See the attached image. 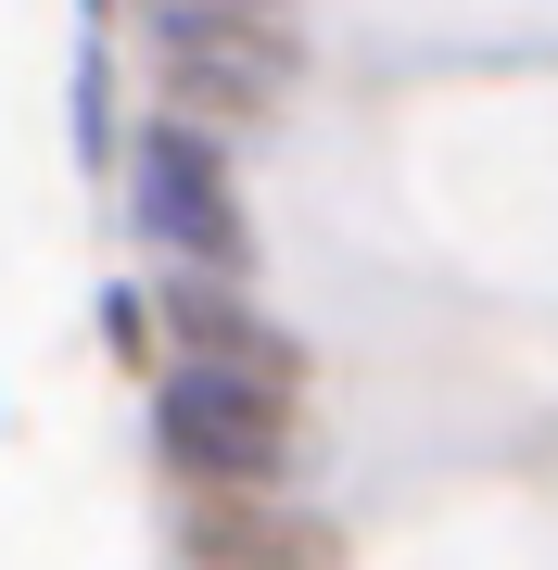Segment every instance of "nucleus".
<instances>
[{
	"label": "nucleus",
	"mask_w": 558,
	"mask_h": 570,
	"mask_svg": "<svg viewBox=\"0 0 558 570\" xmlns=\"http://www.w3.org/2000/svg\"><path fill=\"white\" fill-rule=\"evenodd\" d=\"M153 431H166L178 469L204 482H280V393L242 381V367H178L153 393Z\"/></svg>",
	"instance_id": "1"
},
{
	"label": "nucleus",
	"mask_w": 558,
	"mask_h": 570,
	"mask_svg": "<svg viewBox=\"0 0 558 570\" xmlns=\"http://www.w3.org/2000/svg\"><path fill=\"white\" fill-rule=\"evenodd\" d=\"M127 190H140V242H166V254H190V266H228V254H242V204H228L204 127H140Z\"/></svg>",
	"instance_id": "2"
}]
</instances>
